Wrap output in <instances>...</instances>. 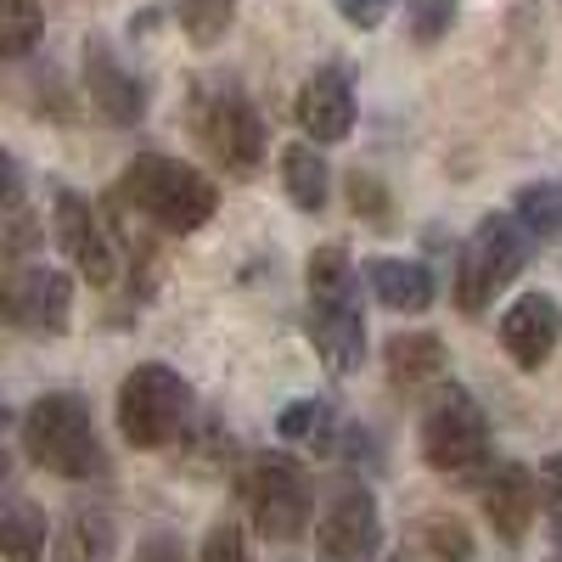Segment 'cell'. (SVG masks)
Instances as JSON below:
<instances>
[{
    "label": "cell",
    "mask_w": 562,
    "mask_h": 562,
    "mask_svg": "<svg viewBox=\"0 0 562 562\" xmlns=\"http://www.w3.org/2000/svg\"><path fill=\"white\" fill-rule=\"evenodd\" d=\"M349 203H355V214H360V209H366V214H383V192H378V180L355 175V180H349Z\"/></svg>",
    "instance_id": "f546056e"
},
{
    "label": "cell",
    "mask_w": 562,
    "mask_h": 562,
    "mask_svg": "<svg viewBox=\"0 0 562 562\" xmlns=\"http://www.w3.org/2000/svg\"><path fill=\"white\" fill-rule=\"evenodd\" d=\"M40 29H45V7H40V0H0V52H7V57H29Z\"/></svg>",
    "instance_id": "cb8c5ba5"
},
{
    "label": "cell",
    "mask_w": 562,
    "mask_h": 562,
    "mask_svg": "<svg viewBox=\"0 0 562 562\" xmlns=\"http://www.w3.org/2000/svg\"><path fill=\"white\" fill-rule=\"evenodd\" d=\"M479 495H484V518H490V529L501 540H524L529 535L535 512H540V479L529 473V467L495 461L484 473V484H479Z\"/></svg>",
    "instance_id": "7c38bea8"
},
{
    "label": "cell",
    "mask_w": 562,
    "mask_h": 562,
    "mask_svg": "<svg viewBox=\"0 0 562 562\" xmlns=\"http://www.w3.org/2000/svg\"><path fill=\"white\" fill-rule=\"evenodd\" d=\"M310 338L333 378L360 371L366 355V321L355 304V265L344 248H315L310 254Z\"/></svg>",
    "instance_id": "7a4b0ae2"
},
{
    "label": "cell",
    "mask_w": 562,
    "mask_h": 562,
    "mask_svg": "<svg viewBox=\"0 0 562 562\" xmlns=\"http://www.w3.org/2000/svg\"><path fill=\"white\" fill-rule=\"evenodd\" d=\"M57 243L63 254L74 259V270L90 281V288H108L113 281V237H108V225L102 214L90 209L79 192H57Z\"/></svg>",
    "instance_id": "8fae6325"
},
{
    "label": "cell",
    "mask_w": 562,
    "mask_h": 562,
    "mask_svg": "<svg viewBox=\"0 0 562 562\" xmlns=\"http://www.w3.org/2000/svg\"><path fill=\"white\" fill-rule=\"evenodd\" d=\"M85 90H90V102H97V113L108 124H140L147 119V85L108 52V40L85 45Z\"/></svg>",
    "instance_id": "5bb4252c"
},
{
    "label": "cell",
    "mask_w": 562,
    "mask_h": 562,
    "mask_svg": "<svg viewBox=\"0 0 562 562\" xmlns=\"http://www.w3.org/2000/svg\"><path fill=\"white\" fill-rule=\"evenodd\" d=\"M281 186H288V198L304 214H315L326 203V158L310 147V140H293V147L281 153Z\"/></svg>",
    "instance_id": "ac0fdd59"
},
{
    "label": "cell",
    "mask_w": 562,
    "mask_h": 562,
    "mask_svg": "<svg viewBox=\"0 0 562 562\" xmlns=\"http://www.w3.org/2000/svg\"><path fill=\"white\" fill-rule=\"evenodd\" d=\"M529 259V231L518 225V214H490L479 220V231L467 237V248L456 254V304L467 315H479L512 276Z\"/></svg>",
    "instance_id": "5b68a950"
},
{
    "label": "cell",
    "mask_w": 562,
    "mask_h": 562,
    "mask_svg": "<svg viewBox=\"0 0 562 562\" xmlns=\"http://www.w3.org/2000/svg\"><path fill=\"white\" fill-rule=\"evenodd\" d=\"M23 450L34 467L57 479H102L108 473V450L97 439V422L79 394H45L23 416Z\"/></svg>",
    "instance_id": "3957f363"
},
{
    "label": "cell",
    "mask_w": 562,
    "mask_h": 562,
    "mask_svg": "<svg viewBox=\"0 0 562 562\" xmlns=\"http://www.w3.org/2000/svg\"><path fill=\"white\" fill-rule=\"evenodd\" d=\"M203 562H254V551H248L243 529L231 524V518L209 529V540H203Z\"/></svg>",
    "instance_id": "4316f807"
},
{
    "label": "cell",
    "mask_w": 562,
    "mask_h": 562,
    "mask_svg": "<svg viewBox=\"0 0 562 562\" xmlns=\"http://www.w3.org/2000/svg\"><path fill=\"white\" fill-rule=\"evenodd\" d=\"M299 124H304V135H315V147L344 140L355 130V90H349L344 68H315L299 85Z\"/></svg>",
    "instance_id": "9a60e30c"
},
{
    "label": "cell",
    "mask_w": 562,
    "mask_h": 562,
    "mask_svg": "<svg viewBox=\"0 0 562 562\" xmlns=\"http://www.w3.org/2000/svg\"><path fill=\"white\" fill-rule=\"evenodd\" d=\"M518 225L529 231V243L562 237V180H540L518 192Z\"/></svg>",
    "instance_id": "44dd1931"
},
{
    "label": "cell",
    "mask_w": 562,
    "mask_h": 562,
    "mask_svg": "<svg viewBox=\"0 0 562 562\" xmlns=\"http://www.w3.org/2000/svg\"><path fill=\"white\" fill-rule=\"evenodd\" d=\"M557 338H562V310H557V299L524 293V299L506 304V315H501V344H506V355L518 360L524 371H540V366L551 360Z\"/></svg>",
    "instance_id": "4fadbf2b"
},
{
    "label": "cell",
    "mask_w": 562,
    "mask_h": 562,
    "mask_svg": "<svg viewBox=\"0 0 562 562\" xmlns=\"http://www.w3.org/2000/svg\"><path fill=\"white\" fill-rule=\"evenodd\" d=\"M411 551L416 562H473V535H467L461 518L439 512V518H422L411 529Z\"/></svg>",
    "instance_id": "d6986e66"
},
{
    "label": "cell",
    "mask_w": 562,
    "mask_h": 562,
    "mask_svg": "<svg viewBox=\"0 0 562 562\" xmlns=\"http://www.w3.org/2000/svg\"><path fill=\"white\" fill-rule=\"evenodd\" d=\"M557 546H562V512H557Z\"/></svg>",
    "instance_id": "1f68e13d"
},
{
    "label": "cell",
    "mask_w": 562,
    "mask_h": 562,
    "mask_svg": "<svg viewBox=\"0 0 562 562\" xmlns=\"http://www.w3.org/2000/svg\"><path fill=\"white\" fill-rule=\"evenodd\" d=\"M108 551H113V524L102 512H74L63 529V557L68 562H102Z\"/></svg>",
    "instance_id": "d4e9b609"
},
{
    "label": "cell",
    "mask_w": 562,
    "mask_h": 562,
    "mask_svg": "<svg viewBox=\"0 0 562 562\" xmlns=\"http://www.w3.org/2000/svg\"><path fill=\"white\" fill-rule=\"evenodd\" d=\"M243 501L265 540H299L310 524V490L288 456H254L243 473Z\"/></svg>",
    "instance_id": "ba28073f"
},
{
    "label": "cell",
    "mask_w": 562,
    "mask_h": 562,
    "mask_svg": "<svg viewBox=\"0 0 562 562\" xmlns=\"http://www.w3.org/2000/svg\"><path fill=\"white\" fill-rule=\"evenodd\" d=\"M7 315H12V326H23V333H40V338L68 333V315H74L68 276H63V270H45V265L18 270L12 288H7Z\"/></svg>",
    "instance_id": "30bf717a"
},
{
    "label": "cell",
    "mask_w": 562,
    "mask_h": 562,
    "mask_svg": "<svg viewBox=\"0 0 562 562\" xmlns=\"http://www.w3.org/2000/svg\"><path fill=\"white\" fill-rule=\"evenodd\" d=\"M383 546L378 501L366 490H338L315 518V562H371Z\"/></svg>",
    "instance_id": "9c48e42d"
},
{
    "label": "cell",
    "mask_w": 562,
    "mask_h": 562,
    "mask_svg": "<svg viewBox=\"0 0 562 562\" xmlns=\"http://www.w3.org/2000/svg\"><path fill=\"white\" fill-rule=\"evenodd\" d=\"M445 344L434 338V333H400L394 344H389V378L400 383V389H422V383H434L439 371H445Z\"/></svg>",
    "instance_id": "e0dca14e"
},
{
    "label": "cell",
    "mask_w": 562,
    "mask_h": 562,
    "mask_svg": "<svg viewBox=\"0 0 562 562\" xmlns=\"http://www.w3.org/2000/svg\"><path fill=\"white\" fill-rule=\"evenodd\" d=\"M119 428L135 450H164L192 428V389L164 360L135 366L119 383Z\"/></svg>",
    "instance_id": "277c9868"
},
{
    "label": "cell",
    "mask_w": 562,
    "mask_h": 562,
    "mask_svg": "<svg viewBox=\"0 0 562 562\" xmlns=\"http://www.w3.org/2000/svg\"><path fill=\"white\" fill-rule=\"evenodd\" d=\"M333 7H338V18L355 23V29H378V23L389 18L394 0H333Z\"/></svg>",
    "instance_id": "83f0119b"
},
{
    "label": "cell",
    "mask_w": 562,
    "mask_h": 562,
    "mask_svg": "<svg viewBox=\"0 0 562 562\" xmlns=\"http://www.w3.org/2000/svg\"><path fill=\"white\" fill-rule=\"evenodd\" d=\"M281 439H293V445H304V450H326L333 445V405L326 400H293L288 411H281Z\"/></svg>",
    "instance_id": "7402d4cb"
},
{
    "label": "cell",
    "mask_w": 562,
    "mask_h": 562,
    "mask_svg": "<svg viewBox=\"0 0 562 562\" xmlns=\"http://www.w3.org/2000/svg\"><path fill=\"white\" fill-rule=\"evenodd\" d=\"M130 562H186V551H180L175 535H153V540H140V546H135Z\"/></svg>",
    "instance_id": "f1b7e54d"
},
{
    "label": "cell",
    "mask_w": 562,
    "mask_h": 562,
    "mask_svg": "<svg viewBox=\"0 0 562 562\" xmlns=\"http://www.w3.org/2000/svg\"><path fill=\"white\" fill-rule=\"evenodd\" d=\"M540 495H546V501L562 512V450L540 461Z\"/></svg>",
    "instance_id": "4dcf8cb0"
},
{
    "label": "cell",
    "mask_w": 562,
    "mask_h": 562,
    "mask_svg": "<svg viewBox=\"0 0 562 562\" xmlns=\"http://www.w3.org/2000/svg\"><path fill=\"white\" fill-rule=\"evenodd\" d=\"M198 135L203 147L231 169V175H254L265 164V119L259 108L243 97L237 85H209L198 97Z\"/></svg>",
    "instance_id": "52a82bcc"
},
{
    "label": "cell",
    "mask_w": 562,
    "mask_h": 562,
    "mask_svg": "<svg viewBox=\"0 0 562 562\" xmlns=\"http://www.w3.org/2000/svg\"><path fill=\"white\" fill-rule=\"evenodd\" d=\"M366 281H371V293H378V304L394 310V315H422L434 304V276L416 259H371Z\"/></svg>",
    "instance_id": "2e32d148"
},
{
    "label": "cell",
    "mask_w": 562,
    "mask_h": 562,
    "mask_svg": "<svg viewBox=\"0 0 562 562\" xmlns=\"http://www.w3.org/2000/svg\"><path fill=\"white\" fill-rule=\"evenodd\" d=\"M456 23V0H405V29L416 45H439Z\"/></svg>",
    "instance_id": "484cf974"
},
{
    "label": "cell",
    "mask_w": 562,
    "mask_h": 562,
    "mask_svg": "<svg viewBox=\"0 0 562 562\" xmlns=\"http://www.w3.org/2000/svg\"><path fill=\"white\" fill-rule=\"evenodd\" d=\"M0 551L7 562H45V512L34 501H12L0 518Z\"/></svg>",
    "instance_id": "ffe728a7"
},
{
    "label": "cell",
    "mask_w": 562,
    "mask_h": 562,
    "mask_svg": "<svg viewBox=\"0 0 562 562\" xmlns=\"http://www.w3.org/2000/svg\"><path fill=\"white\" fill-rule=\"evenodd\" d=\"M175 23L192 34V45H220L231 18H237V0H169Z\"/></svg>",
    "instance_id": "603a6c76"
},
{
    "label": "cell",
    "mask_w": 562,
    "mask_h": 562,
    "mask_svg": "<svg viewBox=\"0 0 562 562\" xmlns=\"http://www.w3.org/2000/svg\"><path fill=\"white\" fill-rule=\"evenodd\" d=\"M119 203L147 214L158 231H169V237H186V231H198L220 192L214 180L192 164H175V158H158V153H140L124 175H119Z\"/></svg>",
    "instance_id": "6da1fadb"
},
{
    "label": "cell",
    "mask_w": 562,
    "mask_h": 562,
    "mask_svg": "<svg viewBox=\"0 0 562 562\" xmlns=\"http://www.w3.org/2000/svg\"><path fill=\"white\" fill-rule=\"evenodd\" d=\"M422 461L434 473H473L490 461V422L467 389H445L422 416Z\"/></svg>",
    "instance_id": "8992f818"
}]
</instances>
